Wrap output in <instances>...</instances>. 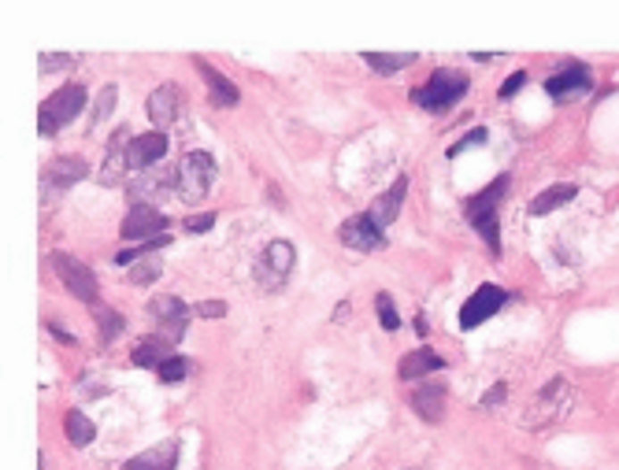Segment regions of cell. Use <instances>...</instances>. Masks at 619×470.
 Returning <instances> with one entry per match:
<instances>
[{"mask_svg": "<svg viewBox=\"0 0 619 470\" xmlns=\"http://www.w3.org/2000/svg\"><path fill=\"white\" fill-rule=\"evenodd\" d=\"M364 63L371 70H379V74H397V70L415 63V53H397V56L393 53H364Z\"/></svg>", "mask_w": 619, "mask_h": 470, "instance_id": "24", "label": "cell"}, {"mask_svg": "<svg viewBox=\"0 0 619 470\" xmlns=\"http://www.w3.org/2000/svg\"><path fill=\"white\" fill-rule=\"evenodd\" d=\"M163 153H167V134L153 130V134H141V137L130 141V148H127V163H130V170H145V167L160 163Z\"/></svg>", "mask_w": 619, "mask_h": 470, "instance_id": "15", "label": "cell"}, {"mask_svg": "<svg viewBox=\"0 0 619 470\" xmlns=\"http://www.w3.org/2000/svg\"><path fill=\"white\" fill-rule=\"evenodd\" d=\"M175 459H179V441H163V444H156V449L127 459L122 470H175Z\"/></svg>", "mask_w": 619, "mask_h": 470, "instance_id": "20", "label": "cell"}, {"mask_svg": "<svg viewBox=\"0 0 619 470\" xmlns=\"http://www.w3.org/2000/svg\"><path fill=\"white\" fill-rule=\"evenodd\" d=\"M464 93H467V74H460L453 67H438L431 74V82L412 93V101L427 111H449Z\"/></svg>", "mask_w": 619, "mask_h": 470, "instance_id": "3", "label": "cell"}, {"mask_svg": "<svg viewBox=\"0 0 619 470\" xmlns=\"http://www.w3.org/2000/svg\"><path fill=\"white\" fill-rule=\"evenodd\" d=\"M179 104H182V93L175 82L160 86L153 96H148V119H153V127L163 134V127H171V122L179 119Z\"/></svg>", "mask_w": 619, "mask_h": 470, "instance_id": "16", "label": "cell"}, {"mask_svg": "<svg viewBox=\"0 0 619 470\" xmlns=\"http://www.w3.org/2000/svg\"><path fill=\"white\" fill-rule=\"evenodd\" d=\"M148 315L160 323L167 341H179L189 326L193 308H186V301H179V296H153V301H148Z\"/></svg>", "mask_w": 619, "mask_h": 470, "instance_id": "11", "label": "cell"}, {"mask_svg": "<svg viewBox=\"0 0 619 470\" xmlns=\"http://www.w3.org/2000/svg\"><path fill=\"white\" fill-rule=\"evenodd\" d=\"M193 315H201V318H222V315H227V304H222V301H201V304L193 308Z\"/></svg>", "mask_w": 619, "mask_h": 470, "instance_id": "35", "label": "cell"}, {"mask_svg": "<svg viewBox=\"0 0 619 470\" xmlns=\"http://www.w3.org/2000/svg\"><path fill=\"white\" fill-rule=\"evenodd\" d=\"M505 304H508V293H505L501 285H479V289L464 301V308H460V330L482 326L486 318H493Z\"/></svg>", "mask_w": 619, "mask_h": 470, "instance_id": "7", "label": "cell"}, {"mask_svg": "<svg viewBox=\"0 0 619 470\" xmlns=\"http://www.w3.org/2000/svg\"><path fill=\"white\" fill-rule=\"evenodd\" d=\"M215 227V215L208 211V215H189L186 219V234H205V230H212Z\"/></svg>", "mask_w": 619, "mask_h": 470, "instance_id": "36", "label": "cell"}, {"mask_svg": "<svg viewBox=\"0 0 619 470\" xmlns=\"http://www.w3.org/2000/svg\"><path fill=\"white\" fill-rule=\"evenodd\" d=\"M427 330H431V323H427L423 315H415V334H419V337H427Z\"/></svg>", "mask_w": 619, "mask_h": 470, "instance_id": "39", "label": "cell"}, {"mask_svg": "<svg viewBox=\"0 0 619 470\" xmlns=\"http://www.w3.org/2000/svg\"><path fill=\"white\" fill-rule=\"evenodd\" d=\"M112 108H115V86H105L101 101H96V108H93V122H105L112 115Z\"/></svg>", "mask_w": 619, "mask_h": 470, "instance_id": "32", "label": "cell"}, {"mask_svg": "<svg viewBox=\"0 0 619 470\" xmlns=\"http://www.w3.org/2000/svg\"><path fill=\"white\" fill-rule=\"evenodd\" d=\"M590 70L582 63H567L560 74H553V78L546 82V93L553 96V101H572V96H582L590 93Z\"/></svg>", "mask_w": 619, "mask_h": 470, "instance_id": "13", "label": "cell"}, {"mask_svg": "<svg viewBox=\"0 0 619 470\" xmlns=\"http://www.w3.org/2000/svg\"><path fill=\"white\" fill-rule=\"evenodd\" d=\"M130 130L127 127H119L115 134H112V141H108V163L101 167V182L105 186H119L122 182V175L130 170V163H127V148H130Z\"/></svg>", "mask_w": 619, "mask_h": 470, "instance_id": "14", "label": "cell"}, {"mask_svg": "<svg viewBox=\"0 0 619 470\" xmlns=\"http://www.w3.org/2000/svg\"><path fill=\"white\" fill-rule=\"evenodd\" d=\"M93 318H96V330H101V341H115L122 330H127V318L105 304H93Z\"/></svg>", "mask_w": 619, "mask_h": 470, "instance_id": "26", "label": "cell"}, {"mask_svg": "<svg viewBox=\"0 0 619 470\" xmlns=\"http://www.w3.org/2000/svg\"><path fill=\"white\" fill-rule=\"evenodd\" d=\"M171 356H175V352H171V341L167 337H141L138 344H134V363L138 367H153V370H160Z\"/></svg>", "mask_w": 619, "mask_h": 470, "instance_id": "22", "label": "cell"}, {"mask_svg": "<svg viewBox=\"0 0 619 470\" xmlns=\"http://www.w3.org/2000/svg\"><path fill=\"white\" fill-rule=\"evenodd\" d=\"M48 330H53V334H56L60 341H67V344H74V334H67L63 326H56V323H48Z\"/></svg>", "mask_w": 619, "mask_h": 470, "instance_id": "38", "label": "cell"}, {"mask_svg": "<svg viewBox=\"0 0 619 470\" xmlns=\"http://www.w3.org/2000/svg\"><path fill=\"white\" fill-rule=\"evenodd\" d=\"M160 275H163V267H160V260H156V256H145L141 263H134V267L127 270V278H130L134 285H153Z\"/></svg>", "mask_w": 619, "mask_h": 470, "instance_id": "28", "label": "cell"}, {"mask_svg": "<svg viewBox=\"0 0 619 470\" xmlns=\"http://www.w3.org/2000/svg\"><path fill=\"white\" fill-rule=\"evenodd\" d=\"M167 175H141V178H134L127 189H130V196H134V204H148L145 196L153 193V196H160V193H167Z\"/></svg>", "mask_w": 619, "mask_h": 470, "instance_id": "27", "label": "cell"}, {"mask_svg": "<svg viewBox=\"0 0 619 470\" xmlns=\"http://www.w3.org/2000/svg\"><path fill=\"white\" fill-rule=\"evenodd\" d=\"M572 408H575V385L567 378H553L541 392H534V400L523 408V426L527 430H549Z\"/></svg>", "mask_w": 619, "mask_h": 470, "instance_id": "2", "label": "cell"}, {"mask_svg": "<svg viewBox=\"0 0 619 470\" xmlns=\"http://www.w3.org/2000/svg\"><path fill=\"white\" fill-rule=\"evenodd\" d=\"M293 263H297V252H293L289 241L263 244V252L256 260V282H260V289H267V293L282 289L286 278H289V270H293Z\"/></svg>", "mask_w": 619, "mask_h": 470, "instance_id": "6", "label": "cell"}, {"mask_svg": "<svg viewBox=\"0 0 619 470\" xmlns=\"http://www.w3.org/2000/svg\"><path fill=\"white\" fill-rule=\"evenodd\" d=\"M82 104H86V89L82 86H60L53 96H45L41 101V108H38V130L41 134H56V130H63L67 122L82 111Z\"/></svg>", "mask_w": 619, "mask_h": 470, "instance_id": "4", "label": "cell"}, {"mask_svg": "<svg viewBox=\"0 0 619 470\" xmlns=\"http://www.w3.org/2000/svg\"><path fill=\"white\" fill-rule=\"evenodd\" d=\"M508 189H512V178L508 175H501V178H493L482 193H475L472 201H467V208H464V215H467V222L482 234V241L489 244V252H501V227H498V211H501V201L508 196Z\"/></svg>", "mask_w": 619, "mask_h": 470, "instance_id": "1", "label": "cell"}, {"mask_svg": "<svg viewBox=\"0 0 619 470\" xmlns=\"http://www.w3.org/2000/svg\"><path fill=\"white\" fill-rule=\"evenodd\" d=\"M341 244L345 249H356V252H375V249H386V234L375 219H371L367 211L364 215H349L341 222Z\"/></svg>", "mask_w": 619, "mask_h": 470, "instance_id": "10", "label": "cell"}, {"mask_svg": "<svg viewBox=\"0 0 619 470\" xmlns=\"http://www.w3.org/2000/svg\"><path fill=\"white\" fill-rule=\"evenodd\" d=\"M575 186H567V182H560V186H549L546 193H538L534 201H531V215H549V211H556L560 204H572L575 201Z\"/></svg>", "mask_w": 619, "mask_h": 470, "instance_id": "23", "label": "cell"}, {"mask_svg": "<svg viewBox=\"0 0 619 470\" xmlns=\"http://www.w3.org/2000/svg\"><path fill=\"white\" fill-rule=\"evenodd\" d=\"M523 82H527V70H515V74H508L505 86L498 89V96H501V101H508V96H515L519 89H523Z\"/></svg>", "mask_w": 619, "mask_h": 470, "instance_id": "33", "label": "cell"}, {"mask_svg": "<svg viewBox=\"0 0 619 470\" xmlns=\"http://www.w3.org/2000/svg\"><path fill=\"white\" fill-rule=\"evenodd\" d=\"M163 230H167V215L156 211L153 204H134L127 211V219H122V227H119L122 237H127V241H141V244L145 241H160Z\"/></svg>", "mask_w": 619, "mask_h": 470, "instance_id": "9", "label": "cell"}, {"mask_svg": "<svg viewBox=\"0 0 619 470\" xmlns=\"http://www.w3.org/2000/svg\"><path fill=\"white\" fill-rule=\"evenodd\" d=\"M53 267L71 296H79L86 304H101V285H96V275L86 263H79L74 256H53Z\"/></svg>", "mask_w": 619, "mask_h": 470, "instance_id": "8", "label": "cell"}, {"mask_svg": "<svg viewBox=\"0 0 619 470\" xmlns=\"http://www.w3.org/2000/svg\"><path fill=\"white\" fill-rule=\"evenodd\" d=\"M63 430H67V441L74 444V449H86V444L96 437V426L89 423V418H86L82 411H67Z\"/></svg>", "mask_w": 619, "mask_h": 470, "instance_id": "25", "label": "cell"}, {"mask_svg": "<svg viewBox=\"0 0 619 470\" xmlns=\"http://www.w3.org/2000/svg\"><path fill=\"white\" fill-rule=\"evenodd\" d=\"M212 182H215V160L208 153H189L179 163V170H175V189H179L182 201H189V204L205 201Z\"/></svg>", "mask_w": 619, "mask_h": 470, "instance_id": "5", "label": "cell"}, {"mask_svg": "<svg viewBox=\"0 0 619 470\" xmlns=\"http://www.w3.org/2000/svg\"><path fill=\"white\" fill-rule=\"evenodd\" d=\"M505 397H508V385H505V382H493V389H489L486 397L479 400V408H482V411H489V408H498Z\"/></svg>", "mask_w": 619, "mask_h": 470, "instance_id": "34", "label": "cell"}, {"mask_svg": "<svg viewBox=\"0 0 619 470\" xmlns=\"http://www.w3.org/2000/svg\"><path fill=\"white\" fill-rule=\"evenodd\" d=\"M375 311H379V323H382V330H397L401 326V315H397V308H393V301H389V293H379L375 296Z\"/></svg>", "mask_w": 619, "mask_h": 470, "instance_id": "29", "label": "cell"}, {"mask_svg": "<svg viewBox=\"0 0 619 470\" xmlns=\"http://www.w3.org/2000/svg\"><path fill=\"white\" fill-rule=\"evenodd\" d=\"M156 375H160V382H167V385H175V382H182L186 375H189V363L182 359V356H171L160 370H156Z\"/></svg>", "mask_w": 619, "mask_h": 470, "instance_id": "30", "label": "cell"}, {"mask_svg": "<svg viewBox=\"0 0 619 470\" xmlns=\"http://www.w3.org/2000/svg\"><path fill=\"white\" fill-rule=\"evenodd\" d=\"M486 127H479V130H472V134H464L456 144H449V156H460V153H467V148H475V144H486Z\"/></svg>", "mask_w": 619, "mask_h": 470, "instance_id": "31", "label": "cell"}, {"mask_svg": "<svg viewBox=\"0 0 619 470\" xmlns=\"http://www.w3.org/2000/svg\"><path fill=\"white\" fill-rule=\"evenodd\" d=\"M405 193H408V178H397V182H393V189H389V193H382V196H379V201H375V208H371L367 215H371V219H375V222H379V227L386 230V227H389V222H393V219H397V215H401V204H405Z\"/></svg>", "mask_w": 619, "mask_h": 470, "instance_id": "21", "label": "cell"}, {"mask_svg": "<svg viewBox=\"0 0 619 470\" xmlns=\"http://www.w3.org/2000/svg\"><path fill=\"white\" fill-rule=\"evenodd\" d=\"M197 70H201V78L208 82V101H212L215 108H234V104L241 101L238 86H234L222 70H215L208 60H197Z\"/></svg>", "mask_w": 619, "mask_h": 470, "instance_id": "17", "label": "cell"}, {"mask_svg": "<svg viewBox=\"0 0 619 470\" xmlns=\"http://www.w3.org/2000/svg\"><path fill=\"white\" fill-rule=\"evenodd\" d=\"M74 56H63V53H45L41 56V70H60V67H71Z\"/></svg>", "mask_w": 619, "mask_h": 470, "instance_id": "37", "label": "cell"}, {"mask_svg": "<svg viewBox=\"0 0 619 470\" xmlns=\"http://www.w3.org/2000/svg\"><path fill=\"white\" fill-rule=\"evenodd\" d=\"M86 175H89L86 160H79V156H60V160H53V163L45 167V175H41V189H45V196H56V193L71 189L74 182H82Z\"/></svg>", "mask_w": 619, "mask_h": 470, "instance_id": "12", "label": "cell"}, {"mask_svg": "<svg viewBox=\"0 0 619 470\" xmlns=\"http://www.w3.org/2000/svg\"><path fill=\"white\" fill-rule=\"evenodd\" d=\"M412 411L423 423H441L445 418V385L441 382H423L412 392Z\"/></svg>", "mask_w": 619, "mask_h": 470, "instance_id": "18", "label": "cell"}, {"mask_svg": "<svg viewBox=\"0 0 619 470\" xmlns=\"http://www.w3.org/2000/svg\"><path fill=\"white\" fill-rule=\"evenodd\" d=\"M438 370H445V359L434 349H415L401 359L397 375H401V382H427V375H438Z\"/></svg>", "mask_w": 619, "mask_h": 470, "instance_id": "19", "label": "cell"}]
</instances>
